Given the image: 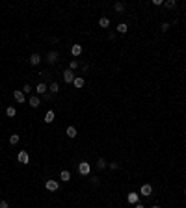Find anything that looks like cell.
I'll use <instances>...</instances> for the list:
<instances>
[{"mask_svg":"<svg viewBox=\"0 0 186 208\" xmlns=\"http://www.w3.org/2000/svg\"><path fill=\"white\" fill-rule=\"evenodd\" d=\"M89 171H91V167H89V164L88 162H80L78 164V173H80V175H89Z\"/></svg>","mask_w":186,"mask_h":208,"instance_id":"obj_1","label":"cell"},{"mask_svg":"<svg viewBox=\"0 0 186 208\" xmlns=\"http://www.w3.org/2000/svg\"><path fill=\"white\" fill-rule=\"evenodd\" d=\"M63 80L67 82V84H73L74 82V73L71 71V69H65L63 71Z\"/></svg>","mask_w":186,"mask_h":208,"instance_id":"obj_2","label":"cell"},{"mask_svg":"<svg viewBox=\"0 0 186 208\" xmlns=\"http://www.w3.org/2000/svg\"><path fill=\"white\" fill-rule=\"evenodd\" d=\"M45 188L49 190V191H56V190L60 188V184L56 182V180H47V182H45Z\"/></svg>","mask_w":186,"mask_h":208,"instance_id":"obj_3","label":"cell"},{"mask_svg":"<svg viewBox=\"0 0 186 208\" xmlns=\"http://www.w3.org/2000/svg\"><path fill=\"white\" fill-rule=\"evenodd\" d=\"M140 193H142L143 197H149L151 193H153V186H151V184H143L142 190H140Z\"/></svg>","mask_w":186,"mask_h":208,"instance_id":"obj_4","label":"cell"},{"mask_svg":"<svg viewBox=\"0 0 186 208\" xmlns=\"http://www.w3.org/2000/svg\"><path fill=\"white\" fill-rule=\"evenodd\" d=\"M36 91H37L39 95H45L47 91H49V86H47V82H39L37 87H36Z\"/></svg>","mask_w":186,"mask_h":208,"instance_id":"obj_5","label":"cell"},{"mask_svg":"<svg viewBox=\"0 0 186 208\" xmlns=\"http://www.w3.org/2000/svg\"><path fill=\"white\" fill-rule=\"evenodd\" d=\"M17 160H19L20 164H28V160H30L28 152H26V151H20V152H19V156H17Z\"/></svg>","mask_w":186,"mask_h":208,"instance_id":"obj_6","label":"cell"},{"mask_svg":"<svg viewBox=\"0 0 186 208\" xmlns=\"http://www.w3.org/2000/svg\"><path fill=\"white\" fill-rule=\"evenodd\" d=\"M82 50H84V48H82V45H73V47H71V54H73L74 58H78L80 54H82Z\"/></svg>","mask_w":186,"mask_h":208,"instance_id":"obj_7","label":"cell"},{"mask_svg":"<svg viewBox=\"0 0 186 208\" xmlns=\"http://www.w3.org/2000/svg\"><path fill=\"white\" fill-rule=\"evenodd\" d=\"M13 99H15L19 104H23V102H24V93L19 91V89H15V91H13Z\"/></svg>","mask_w":186,"mask_h":208,"instance_id":"obj_8","label":"cell"},{"mask_svg":"<svg viewBox=\"0 0 186 208\" xmlns=\"http://www.w3.org/2000/svg\"><path fill=\"white\" fill-rule=\"evenodd\" d=\"M58 56H60V54H58L56 50H50L49 56H47V60H49V63H56V61H58Z\"/></svg>","mask_w":186,"mask_h":208,"instance_id":"obj_9","label":"cell"},{"mask_svg":"<svg viewBox=\"0 0 186 208\" xmlns=\"http://www.w3.org/2000/svg\"><path fill=\"white\" fill-rule=\"evenodd\" d=\"M28 61H30V65H39L41 63V56H39V54H32Z\"/></svg>","mask_w":186,"mask_h":208,"instance_id":"obj_10","label":"cell"},{"mask_svg":"<svg viewBox=\"0 0 186 208\" xmlns=\"http://www.w3.org/2000/svg\"><path fill=\"white\" fill-rule=\"evenodd\" d=\"M39 104H41V99H39V97H36V95L30 97V106H32V108H39Z\"/></svg>","mask_w":186,"mask_h":208,"instance_id":"obj_11","label":"cell"},{"mask_svg":"<svg viewBox=\"0 0 186 208\" xmlns=\"http://www.w3.org/2000/svg\"><path fill=\"white\" fill-rule=\"evenodd\" d=\"M60 178L63 180V182H69V180H71V173H69L67 169H63V171L60 173Z\"/></svg>","mask_w":186,"mask_h":208,"instance_id":"obj_12","label":"cell"},{"mask_svg":"<svg viewBox=\"0 0 186 208\" xmlns=\"http://www.w3.org/2000/svg\"><path fill=\"white\" fill-rule=\"evenodd\" d=\"M127 201H128V203L130 204H138V193H128V197H127Z\"/></svg>","mask_w":186,"mask_h":208,"instance_id":"obj_13","label":"cell"},{"mask_svg":"<svg viewBox=\"0 0 186 208\" xmlns=\"http://www.w3.org/2000/svg\"><path fill=\"white\" fill-rule=\"evenodd\" d=\"M99 26H101V28H108V26H110V19L108 17H101Z\"/></svg>","mask_w":186,"mask_h":208,"instance_id":"obj_14","label":"cell"},{"mask_svg":"<svg viewBox=\"0 0 186 208\" xmlns=\"http://www.w3.org/2000/svg\"><path fill=\"white\" fill-rule=\"evenodd\" d=\"M45 123H52L54 121V112H52V110H49V112H47L45 113V119H43Z\"/></svg>","mask_w":186,"mask_h":208,"instance_id":"obj_15","label":"cell"},{"mask_svg":"<svg viewBox=\"0 0 186 208\" xmlns=\"http://www.w3.org/2000/svg\"><path fill=\"white\" fill-rule=\"evenodd\" d=\"M73 84H74V87H77V89L84 87V78H80V76H77V78H74V82H73Z\"/></svg>","mask_w":186,"mask_h":208,"instance_id":"obj_16","label":"cell"},{"mask_svg":"<svg viewBox=\"0 0 186 208\" xmlns=\"http://www.w3.org/2000/svg\"><path fill=\"white\" fill-rule=\"evenodd\" d=\"M65 134H67L69 137H77V128H74V127H67Z\"/></svg>","mask_w":186,"mask_h":208,"instance_id":"obj_17","label":"cell"},{"mask_svg":"<svg viewBox=\"0 0 186 208\" xmlns=\"http://www.w3.org/2000/svg\"><path fill=\"white\" fill-rule=\"evenodd\" d=\"M114 9H115V11H117V13H121V11H125V4H123V2H115V4H114Z\"/></svg>","mask_w":186,"mask_h":208,"instance_id":"obj_18","label":"cell"},{"mask_svg":"<svg viewBox=\"0 0 186 208\" xmlns=\"http://www.w3.org/2000/svg\"><path fill=\"white\" fill-rule=\"evenodd\" d=\"M49 89H50V93H52V95H56V93L60 91V86H58V82H52Z\"/></svg>","mask_w":186,"mask_h":208,"instance_id":"obj_19","label":"cell"},{"mask_svg":"<svg viewBox=\"0 0 186 208\" xmlns=\"http://www.w3.org/2000/svg\"><path fill=\"white\" fill-rule=\"evenodd\" d=\"M97 169H106V160L104 158H99L97 160Z\"/></svg>","mask_w":186,"mask_h":208,"instance_id":"obj_20","label":"cell"},{"mask_svg":"<svg viewBox=\"0 0 186 208\" xmlns=\"http://www.w3.org/2000/svg\"><path fill=\"white\" fill-rule=\"evenodd\" d=\"M127 30H128V26H127L125 23H121V24H117V32H119V33H127Z\"/></svg>","mask_w":186,"mask_h":208,"instance_id":"obj_21","label":"cell"},{"mask_svg":"<svg viewBox=\"0 0 186 208\" xmlns=\"http://www.w3.org/2000/svg\"><path fill=\"white\" fill-rule=\"evenodd\" d=\"M6 115H8V117H15V108L9 106L8 110H6Z\"/></svg>","mask_w":186,"mask_h":208,"instance_id":"obj_22","label":"cell"},{"mask_svg":"<svg viewBox=\"0 0 186 208\" xmlns=\"http://www.w3.org/2000/svg\"><path fill=\"white\" fill-rule=\"evenodd\" d=\"M9 143H11V145H17V143H19V134H13V136L9 137Z\"/></svg>","mask_w":186,"mask_h":208,"instance_id":"obj_23","label":"cell"},{"mask_svg":"<svg viewBox=\"0 0 186 208\" xmlns=\"http://www.w3.org/2000/svg\"><path fill=\"white\" fill-rule=\"evenodd\" d=\"M164 6H166L168 9H173L175 8V0H168V2H164Z\"/></svg>","mask_w":186,"mask_h":208,"instance_id":"obj_24","label":"cell"},{"mask_svg":"<svg viewBox=\"0 0 186 208\" xmlns=\"http://www.w3.org/2000/svg\"><path fill=\"white\" fill-rule=\"evenodd\" d=\"M69 69H71V71L78 69V61H77V60H71V63H69Z\"/></svg>","mask_w":186,"mask_h":208,"instance_id":"obj_25","label":"cell"},{"mask_svg":"<svg viewBox=\"0 0 186 208\" xmlns=\"http://www.w3.org/2000/svg\"><path fill=\"white\" fill-rule=\"evenodd\" d=\"M30 91H32V86H30V84H26V86L23 87V93H30Z\"/></svg>","mask_w":186,"mask_h":208,"instance_id":"obj_26","label":"cell"},{"mask_svg":"<svg viewBox=\"0 0 186 208\" xmlns=\"http://www.w3.org/2000/svg\"><path fill=\"white\" fill-rule=\"evenodd\" d=\"M0 208H9V204H8V201H0Z\"/></svg>","mask_w":186,"mask_h":208,"instance_id":"obj_27","label":"cell"},{"mask_svg":"<svg viewBox=\"0 0 186 208\" xmlns=\"http://www.w3.org/2000/svg\"><path fill=\"white\" fill-rule=\"evenodd\" d=\"M168 30H169V24L164 23V24H162V32H168Z\"/></svg>","mask_w":186,"mask_h":208,"instance_id":"obj_28","label":"cell"},{"mask_svg":"<svg viewBox=\"0 0 186 208\" xmlns=\"http://www.w3.org/2000/svg\"><path fill=\"white\" fill-rule=\"evenodd\" d=\"M117 167H119V165L115 164V162H112V164H110V169H117Z\"/></svg>","mask_w":186,"mask_h":208,"instance_id":"obj_29","label":"cell"},{"mask_svg":"<svg viewBox=\"0 0 186 208\" xmlns=\"http://www.w3.org/2000/svg\"><path fill=\"white\" fill-rule=\"evenodd\" d=\"M91 184L97 186V184H99V178H97V177H93V178H91Z\"/></svg>","mask_w":186,"mask_h":208,"instance_id":"obj_30","label":"cell"},{"mask_svg":"<svg viewBox=\"0 0 186 208\" xmlns=\"http://www.w3.org/2000/svg\"><path fill=\"white\" fill-rule=\"evenodd\" d=\"M134 208H145V206H143V204H140V203H138V204H134Z\"/></svg>","mask_w":186,"mask_h":208,"instance_id":"obj_31","label":"cell"},{"mask_svg":"<svg viewBox=\"0 0 186 208\" xmlns=\"http://www.w3.org/2000/svg\"><path fill=\"white\" fill-rule=\"evenodd\" d=\"M184 195H186V188H184Z\"/></svg>","mask_w":186,"mask_h":208,"instance_id":"obj_32","label":"cell"},{"mask_svg":"<svg viewBox=\"0 0 186 208\" xmlns=\"http://www.w3.org/2000/svg\"><path fill=\"white\" fill-rule=\"evenodd\" d=\"M153 208H160V206H153Z\"/></svg>","mask_w":186,"mask_h":208,"instance_id":"obj_33","label":"cell"}]
</instances>
